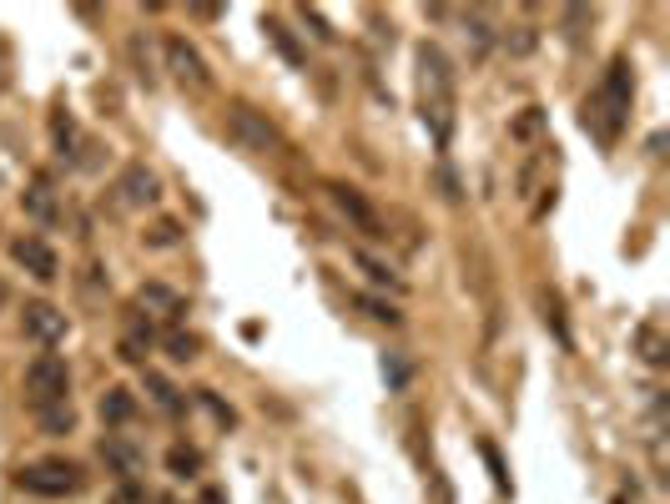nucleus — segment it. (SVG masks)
Here are the masks:
<instances>
[{"instance_id": "8", "label": "nucleus", "mask_w": 670, "mask_h": 504, "mask_svg": "<svg viewBox=\"0 0 670 504\" xmlns=\"http://www.w3.org/2000/svg\"><path fill=\"white\" fill-rule=\"evenodd\" d=\"M21 328H26V338H36V343H61L66 338V313L56 308V303H26V313H21Z\"/></svg>"}, {"instance_id": "15", "label": "nucleus", "mask_w": 670, "mask_h": 504, "mask_svg": "<svg viewBox=\"0 0 670 504\" xmlns=\"http://www.w3.org/2000/svg\"><path fill=\"white\" fill-rule=\"evenodd\" d=\"M21 207H26L36 222H46V227L61 217V207H56V192H51V182H46V177H36V182L21 192Z\"/></svg>"}, {"instance_id": "22", "label": "nucleus", "mask_w": 670, "mask_h": 504, "mask_svg": "<svg viewBox=\"0 0 670 504\" xmlns=\"http://www.w3.org/2000/svg\"><path fill=\"white\" fill-rule=\"evenodd\" d=\"M167 353H172L177 363H192V358L202 353V338H197V333H167Z\"/></svg>"}, {"instance_id": "34", "label": "nucleus", "mask_w": 670, "mask_h": 504, "mask_svg": "<svg viewBox=\"0 0 670 504\" xmlns=\"http://www.w3.org/2000/svg\"><path fill=\"white\" fill-rule=\"evenodd\" d=\"M615 504H625V494H620V499H615Z\"/></svg>"}, {"instance_id": "29", "label": "nucleus", "mask_w": 670, "mask_h": 504, "mask_svg": "<svg viewBox=\"0 0 670 504\" xmlns=\"http://www.w3.org/2000/svg\"><path fill=\"white\" fill-rule=\"evenodd\" d=\"M383 378H388V389H404L409 384V363L404 358H383Z\"/></svg>"}, {"instance_id": "7", "label": "nucleus", "mask_w": 670, "mask_h": 504, "mask_svg": "<svg viewBox=\"0 0 670 504\" xmlns=\"http://www.w3.org/2000/svg\"><path fill=\"white\" fill-rule=\"evenodd\" d=\"M11 258H16L36 283H56V273H61V263H56V252H51L46 237H16V242H11Z\"/></svg>"}, {"instance_id": "3", "label": "nucleus", "mask_w": 670, "mask_h": 504, "mask_svg": "<svg viewBox=\"0 0 670 504\" xmlns=\"http://www.w3.org/2000/svg\"><path fill=\"white\" fill-rule=\"evenodd\" d=\"M26 404H31V414L71 404V368H66V358H56V353L31 358V368H26Z\"/></svg>"}, {"instance_id": "6", "label": "nucleus", "mask_w": 670, "mask_h": 504, "mask_svg": "<svg viewBox=\"0 0 670 504\" xmlns=\"http://www.w3.org/2000/svg\"><path fill=\"white\" fill-rule=\"evenodd\" d=\"M328 192H333V202H338V212L363 232V237H373V242H383L388 237V227H383V217L373 212V202L358 192V187H348V182H328Z\"/></svg>"}, {"instance_id": "19", "label": "nucleus", "mask_w": 670, "mask_h": 504, "mask_svg": "<svg viewBox=\"0 0 670 504\" xmlns=\"http://www.w3.org/2000/svg\"><path fill=\"white\" fill-rule=\"evenodd\" d=\"M36 424H41V434L61 439V434H71V429H76V409H71V404H56V409L36 414Z\"/></svg>"}, {"instance_id": "31", "label": "nucleus", "mask_w": 670, "mask_h": 504, "mask_svg": "<svg viewBox=\"0 0 670 504\" xmlns=\"http://www.w3.org/2000/svg\"><path fill=\"white\" fill-rule=\"evenodd\" d=\"M202 404H207V409H212V414H217V419H222V424H227V429H232V424H237V414H232V409H227V404H217V394H207V389H202Z\"/></svg>"}, {"instance_id": "32", "label": "nucleus", "mask_w": 670, "mask_h": 504, "mask_svg": "<svg viewBox=\"0 0 670 504\" xmlns=\"http://www.w3.org/2000/svg\"><path fill=\"white\" fill-rule=\"evenodd\" d=\"M197 504H227V499H222V489H202V499H197Z\"/></svg>"}, {"instance_id": "9", "label": "nucleus", "mask_w": 670, "mask_h": 504, "mask_svg": "<svg viewBox=\"0 0 670 504\" xmlns=\"http://www.w3.org/2000/svg\"><path fill=\"white\" fill-rule=\"evenodd\" d=\"M116 192H121L126 207H152V202L162 197V182H157V172H147L142 162H131V167H121Z\"/></svg>"}, {"instance_id": "10", "label": "nucleus", "mask_w": 670, "mask_h": 504, "mask_svg": "<svg viewBox=\"0 0 670 504\" xmlns=\"http://www.w3.org/2000/svg\"><path fill=\"white\" fill-rule=\"evenodd\" d=\"M620 121L630 116V96H635V81H630V61L625 56H615L610 61V71H605V81H600V91H595Z\"/></svg>"}, {"instance_id": "30", "label": "nucleus", "mask_w": 670, "mask_h": 504, "mask_svg": "<svg viewBox=\"0 0 670 504\" xmlns=\"http://www.w3.org/2000/svg\"><path fill=\"white\" fill-rule=\"evenodd\" d=\"M303 16H308V26H313V36H318V41H333V36H338V31L328 26V16H323L318 6H303Z\"/></svg>"}, {"instance_id": "26", "label": "nucleus", "mask_w": 670, "mask_h": 504, "mask_svg": "<svg viewBox=\"0 0 670 504\" xmlns=\"http://www.w3.org/2000/svg\"><path fill=\"white\" fill-rule=\"evenodd\" d=\"M479 454H484V464H489V474H494V489H499V494H509L514 484H509V469H504V459H499V449H494V444L484 439V444H479Z\"/></svg>"}, {"instance_id": "23", "label": "nucleus", "mask_w": 670, "mask_h": 504, "mask_svg": "<svg viewBox=\"0 0 670 504\" xmlns=\"http://www.w3.org/2000/svg\"><path fill=\"white\" fill-rule=\"evenodd\" d=\"M358 308H363L373 323H388V328H398V323H404V313H398L393 303H383V298H358Z\"/></svg>"}, {"instance_id": "2", "label": "nucleus", "mask_w": 670, "mask_h": 504, "mask_svg": "<svg viewBox=\"0 0 670 504\" xmlns=\"http://www.w3.org/2000/svg\"><path fill=\"white\" fill-rule=\"evenodd\" d=\"M227 132H232V142H237L242 152H257V157H283V152H288L283 132L267 121V111H257V106H247V101H232V106H227Z\"/></svg>"}, {"instance_id": "5", "label": "nucleus", "mask_w": 670, "mask_h": 504, "mask_svg": "<svg viewBox=\"0 0 670 504\" xmlns=\"http://www.w3.org/2000/svg\"><path fill=\"white\" fill-rule=\"evenodd\" d=\"M162 56H167V71H172L182 86H192V91H207V86H212V76H207V61H202V51H197L187 36H167Z\"/></svg>"}, {"instance_id": "25", "label": "nucleus", "mask_w": 670, "mask_h": 504, "mask_svg": "<svg viewBox=\"0 0 670 504\" xmlns=\"http://www.w3.org/2000/svg\"><path fill=\"white\" fill-rule=\"evenodd\" d=\"M182 242V222L177 217H162L152 232H147V247H177Z\"/></svg>"}, {"instance_id": "14", "label": "nucleus", "mask_w": 670, "mask_h": 504, "mask_svg": "<svg viewBox=\"0 0 670 504\" xmlns=\"http://www.w3.org/2000/svg\"><path fill=\"white\" fill-rule=\"evenodd\" d=\"M534 298H540V318H545V328L555 333V343H560V348H570V343H575V333H570V323H565V303H560V293H555V288H540Z\"/></svg>"}, {"instance_id": "12", "label": "nucleus", "mask_w": 670, "mask_h": 504, "mask_svg": "<svg viewBox=\"0 0 670 504\" xmlns=\"http://www.w3.org/2000/svg\"><path fill=\"white\" fill-rule=\"evenodd\" d=\"M580 126H585L590 137H600V142L610 147V142L620 137V126H625V121H620V116H615V111H610V106L590 91V96H585V106H580Z\"/></svg>"}, {"instance_id": "21", "label": "nucleus", "mask_w": 670, "mask_h": 504, "mask_svg": "<svg viewBox=\"0 0 670 504\" xmlns=\"http://www.w3.org/2000/svg\"><path fill=\"white\" fill-rule=\"evenodd\" d=\"M147 394H152V404H157L162 414H182V399H177V389L167 384L162 373H147Z\"/></svg>"}, {"instance_id": "17", "label": "nucleus", "mask_w": 670, "mask_h": 504, "mask_svg": "<svg viewBox=\"0 0 670 504\" xmlns=\"http://www.w3.org/2000/svg\"><path fill=\"white\" fill-rule=\"evenodd\" d=\"M137 298H142V308H157V313H167V318H182V313H187V303H182L167 283H142Z\"/></svg>"}, {"instance_id": "4", "label": "nucleus", "mask_w": 670, "mask_h": 504, "mask_svg": "<svg viewBox=\"0 0 670 504\" xmlns=\"http://www.w3.org/2000/svg\"><path fill=\"white\" fill-rule=\"evenodd\" d=\"M16 479H21V489L46 494V499H66V494H81V489H86V469H81L76 459H61V454L26 464Z\"/></svg>"}, {"instance_id": "24", "label": "nucleus", "mask_w": 670, "mask_h": 504, "mask_svg": "<svg viewBox=\"0 0 670 504\" xmlns=\"http://www.w3.org/2000/svg\"><path fill=\"white\" fill-rule=\"evenodd\" d=\"M51 137H56V152H61V157L76 147V121H71L66 111H56V116H51Z\"/></svg>"}, {"instance_id": "18", "label": "nucleus", "mask_w": 670, "mask_h": 504, "mask_svg": "<svg viewBox=\"0 0 670 504\" xmlns=\"http://www.w3.org/2000/svg\"><path fill=\"white\" fill-rule=\"evenodd\" d=\"M635 343H640V358H645L650 368H665V363H670V343L660 338V328H650V323H645V328L635 333Z\"/></svg>"}, {"instance_id": "20", "label": "nucleus", "mask_w": 670, "mask_h": 504, "mask_svg": "<svg viewBox=\"0 0 670 504\" xmlns=\"http://www.w3.org/2000/svg\"><path fill=\"white\" fill-rule=\"evenodd\" d=\"M167 469H172L177 479H192V474L202 469V454H197L192 444H172V449H167Z\"/></svg>"}, {"instance_id": "1", "label": "nucleus", "mask_w": 670, "mask_h": 504, "mask_svg": "<svg viewBox=\"0 0 670 504\" xmlns=\"http://www.w3.org/2000/svg\"><path fill=\"white\" fill-rule=\"evenodd\" d=\"M419 106L424 121H434L439 147L454 137V71L439 46H419Z\"/></svg>"}, {"instance_id": "28", "label": "nucleus", "mask_w": 670, "mask_h": 504, "mask_svg": "<svg viewBox=\"0 0 670 504\" xmlns=\"http://www.w3.org/2000/svg\"><path fill=\"white\" fill-rule=\"evenodd\" d=\"M540 126H545V111H540V106H524V116H519V121L509 126V132H514L519 142H529L534 132H540Z\"/></svg>"}, {"instance_id": "33", "label": "nucleus", "mask_w": 670, "mask_h": 504, "mask_svg": "<svg viewBox=\"0 0 670 504\" xmlns=\"http://www.w3.org/2000/svg\"><path fill=\"white\" fill-rule=\"evenodd\" d=\"M157 504H177V499H172V494H162V499H157Z\"/></svg>"}, {"instance_id": "13", "label": "nucleus", "mask_w": 670, "mask_h": 504, "mask_svg": "<svg viewBox=\"0 0 670 504\" xmlns=\"http://www.w3.org/2000/svg\"><path fill=\"white\" fill-rule=\"evenodd\" d=\"M131 419H137V394H131V389H106L101 394V424L106 429H121V424H131Z\"/></svg>"}, {"instance_id": "11", "label": "nucleus", "mask_w": 670, "mask_h": 504, "mask_svg": "<svg viewBox=\"0 0 670 504\" xmlns=\"http://www.w3.org/2000/svg\"><path fill=\"white\" fill-rule=\"evenodd\" d=\"M101 459H106V469L121 474V479H137V474L147 469V454H142L137 444H126L121 434H106V439H101Z\"/></svg>"}, {"instance_id": "27", "label": "nucleus", "mask_w": 670, "mask_h": 504, "mask_svg": "<svg viewBox=\"0 0 670 504\" xmlns=\"http://www.w3.org/2000/svg\"><path fill=\"white\" fill-rule=\"evenodd\" d=\"M358 268L368 273V283H378V288H398L393 268H388V263H378V258H368V252H358Z\"/></svg>"}, {"instance_id": "16", "label": "nucleus", "mask_w": 670, "mask_h": 504, "mask_svg": "<svg viewBox=\"0 0 670 504\" xmlns=\"http://www.w3.org/2000/svg\"><path fill=\"white\" fill-rule=\"evenodd\" d=\"M262 31H267V41H273V46H278V56H283L288 66H298V71L308 66V56H303V46L293 41V31H288V26H283L278 16H262Z\"/></svg>"}]
</instances>
